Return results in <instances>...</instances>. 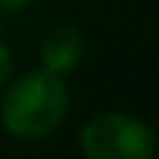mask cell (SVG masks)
I'll return each mask as SVG.
<instances>
[{"instance_id":"6da1fadb","label":"cell","mask_w":159,"mask_h":159,"mask_svg":"<svg viewBox=\"0 0 159 159\" xmlns=\"http://www.w3.org/2000/svg\"><path fill=\"white\" fill-rule=\"evenodd\" d=\"M68 112V89L62 77L50 71H30L6 91L0 115L6 133L18 139L50 136Z\"/></svg>"},{"instance_id":"7a4b0ae2","label":"cell","mask_w":159,"mask_h":159,"mask_svg":"<svg viewBox=\"0 0 159 159\" xmlns=\"http://www.w3.org/2000/svg\"><path fill=\"white\" fill-rule=\"evenodd\" d=\"M80 148L85 159H150L153 133L136 115L103 112L85 124Z\"/></svg>"},{"instance_id":"3957f363","label":"cell","mask_w":159,"mask_h":159,"mask_svg":"<svg viewBox=\"0 0 159 159\" xmlns=\"http://www.w3.org/2000/svg\"><path fill=\"white\" fill-rule=\"evenodd\" d=\"M83 53H85V41L80 30L59 27L41 44V62H44V71H50V74H65V71H74L80 65Z\"/></svg>"},{"instance_id":"277c9868","label":"cell","mask_w":159,"mask_h":159,"mask_svg":"<svg viewBox=\"0 0 159 159\" xmlns=\"http://www.w3.org/2000/svg\"><path fill=\"white\" fill-rule=\"evenodd\" d=\"M12 74V56H9V50H6V44L0 41V85L9 80Z\"/></svg>"},{"instance_id":"5b68a950","label":"cell","mask_w":159,"mask_h":159,"mask_svg":"<svg viewBox=\"0 0 159 159\" xmlns=\"http://www.w3.org/2000/svg\"><path fill=\"white\" fill-rule=\"evenodd\" d=\"M27 3H30V0H0V6H3V9H24Z\"/></svg>"}]
</instances>
